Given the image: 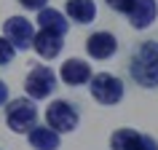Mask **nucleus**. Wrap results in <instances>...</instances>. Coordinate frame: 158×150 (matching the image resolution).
I'll return each instance as SVG.
<instances>
[{"instance_id":"obj_1","label":"nucleus","mask_w":158,"mask_h":150,"mask_svg":"<svg viewBox=\"0 0 158 150\" xmlns=\"http://www.w3.org/2000/svg\"><path fill=\"white\" fill-rule=\"evenodd\" d=\"M129 75L142 89H158V40H142L129 54Z\"/></svg>"},{"instance_id":"obj_2","label":"nucleus","mask_w":158,"mask_h":150,"mask_svg":"<svg viewBox=\"0 0 158 150\" xmlns=\"http://www.w3.org/2000/svg\"><path fill=\"white\" fill-rule=\"evenodd\" d=\"M6 126L14 134H27L38 126V105L30 97H16L6 102Z\"/></svg>"},{"instance_id":"obj_3","label":"nucleus","mask_w":158,"mask_h":150,"mask_svg":"<svg viewBox=\"0 0 158 150\" xmlns=\"http://www.w3.org/2000/svg\"><path fill=\"white\" fill-rule=\"evenodd\" d=\"M89 91H91L94 102H99L105 107H113L118 102H123L126 97V86L123 81L113 73H97L89 78Z\"/></svg>"},{"instance_id":"obj_4","label":"nucleus","mask_w":158,"mask_h":150,"mask_svg":"<svg viewBox=\"0 0 158 150\" xmlns=\"http://www.w3.org/2000/svg\"><path fill=\"white\" fill-rule=\"evenodd\" d=\"M43 118H46V126H51L54 131L67 134V131H75L78 129V123H81V110L75 107L70 99H54V102H48Z\"/></svg>"},{"instance_id":"obj_5","label":"nucleus","mask_w":158,"mask_h":150,"mask_svg":"<svg viewBox=\"0 0 158 150\" xmlns=\"http://www.w3.org/2000/svg\"><path fill=\"white\" fill-rule=\"evenodd\" d=\"M24 91L35 102L51 97V94L56 91V73L51 67H46V65H35L24 78Z\"/></svg>"},{"instance_id":"obj_6","label":"nucleus","mask_w":158,"mask_h":150,"mask_svg":"<svg viewBox=\"0 0 158 150\" xmlns=\"http://www.w3.org/2000/svg\"><path fill=\"white\" fill-rule=\"evenodd\" d=\"M110 150H158V142L150 134L123 126V129H115L110 134Z\"/></svg>"},{"instance_id":"obj_7","label":"nucleus","mask_w":158,"mask_h":150,"mask_svg":"<svg viewBox=\"0 0 158 150\" xmlns=\"http://www.w3.org/2000/svg\"><path fill=\"white\" fill-rule=\"evenodd\" d=\"M3 38H6L16 51H27V48H32L35 27H32V22L27 16H11V19H6V24H3Z\"/></svg>"},{"instance_id":"obj_8","label":"nucleus","mask_w":158,"mask_h":150,"mask_svg":"<svg viewBox=\"0 0 158 150\" xmlns=\"http://www.w3.org/2000/svg\"><path fill=\"white\" fill-rule=\"evenodd\" d=\"M86 54L91 59H113L118 54V38L107 30H97L86 38Z\"/></svg>"},{"instance_id":"obj_9","label":"nucleus","mask_w":158,"mask_h":150,"mask_svg":"<svg viewBox=\"0 0 158 150\" xmlns=\"http://www.w3.org/2000/svg\"><path fill=\"white\" fill-rule=\"evenodd\" d=\"M158 16V3L156 0H131V6L126 11V19L134 30H148Z\"/></svg>"},{"instance_id":"obj_10","label":"nucleus","mask_w":158,"mask_h":150,"mask_svg":"<svg viewBox=\"0 0 158 150\" xmlns=\"http://www.w3.org/2000/svg\"><path fill=\"white\" fill-rule=\"evenodd\" d=\"M32 48L43 59H56L62 54V48H64V35L54 32V30H40L32 38Z\"/></svg>"},{"instance_id":"obj_11","label":"nucleus","mask_w":158,"mask_h":150,"mask_svg":"<svg viewBox=\"0 0 158 150\" xmlns=\"http://www.w3.org/2000/svg\"><path fill=\"white\" fill-rule=\"evenodd\" d=\"M91 75H94L91 65L86 59H64L62 67H59V78H62L64 86H83V83H89Z\"/></svg>"},{"instance_id":"obj_12","label":"nucleus","mask_w":158,"mask_h":150,"mask_svg":"<svg viewBox=\"0 0 158 150\" xmlns=\"http://www.w3.org/2000/svg\"><path fill=\"white\" fill-rule=\"evenodd\" d=\"M27 142H30V148L32 150H59L62 145V134L54 131L51 126H32L30 131H27Z\"/></svg>"},{"instance_id":"obj_13","label":"nucleus","mask_w":158,"mask_h":150,"mask_svg":"<svg viewBox=\"0 0 158 150\" xmlns=\"http://www.w3.org/2000/svg\"><path fill=\"white\" fill-rule=\"evenodd\" d=\"M64 16L70 22H75V24H91L97 19V3L94 0H67Z\"/></svg>"},{"instance_id":"obj_14","label":"nucleus","mask_w":158,"mask_h":150,"mask_svg":"<svg viewBox=\"0 0 158 150\" xmlns=\"http://www.w3.org/2000/svg\"><path fill=\"white\" fill-rule=\"evenodd\" d=\"M38 27H40V30H54V32L64 35L67 30H70V19H67L62 11L46 6V8L38 11Z\"/></svg>"},{"instance_id":"obj_15","label":"nucleus","mask_w":158,"mask_h":150,"mask_svg":"<svg viewBox=\"0 0 158 150\" xmlns=\"http://www.w3.org/2000/svg\"><path fill=\"white\" fill-rule=\"evenodd\" d=\"M14 56H16V48L11 46L3 35H0V67H6V65H11L14 62Z\"/></svg>"},{"instance_id":"obj_16","label":"nucleus","mask_w":158,"mask_h":150,"mask_svg":"<svg viewBox=\"0 0 158 150\" xmlns=\"http://www.w3.org/2000/svg\"><path fill=\"white\" fill-rule=\"evenodd\" d=\"M19 6L27 8V11H40V8L48 6V0H19Z\"/></svg>"},{"instance_id":"obj_17","label":"nucleus","mask_w":158,"mask_h":150,"mask_svg":"<svg viewBox=\"0 0 158 150\" xmlns=\"http://www.w3.org/2000/svg\"><path fill=\"white\" fill-rule=\"evenodd\" d=\"M105 3H107L113 11H118V14H126L129 6H131V0H105Z\"/></svg>"},{"instance_id":"obj_18","label":"nucleus","mask_w":158,"mask_h":150,"mask_svg":"<svg viewBox=\"0 0 158 150\" xmlns=\"http://www.w3.org/2000/svg\"><path fill=\"white\" fill-rule=\"evenodd\" d=\"M8 86H6V81H0V107H6V102H8Z\"/></svg>"}]
</instances>
